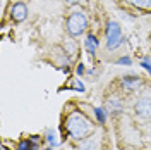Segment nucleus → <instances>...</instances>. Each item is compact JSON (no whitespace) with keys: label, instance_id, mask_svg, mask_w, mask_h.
<instances>
[{"label":"nucleus","instance_id":"4468645a","mask_svg":"<svg viewBox=\"0 0 151 150\" xmlns=\"http://www.w3.org/2000/svg\"><path fill=\"white\" fill-rule=\"evenodd\" d=\"M144 66H146V67H148V69H150V71H151V64H148L146 60H144Z\"/></svg>","mask_w":151,"mask_h":150},{"label":"nucleus","instance_id":"f03ea898","mask_svg":"<svg viewBox=\"0 0 151 150\" xmlns=\"http://www.w3.org/2000/svg\"><path fill=\"white\" fill-rule=\"evenodd\" d=\"M88 28V19L83 12H74L67 19V31L72 36H79L84 29Z\"/></svg>","mask_w":151,"mask_h":150},{"label":"nucleus","instance_id":"f257e3e1","mask_svg":"<svg viewBox=\"0 0 151 150\" xmlns=\"http://www.w3.org/2000/svg\"><path fill=\"white\" fill-rule=\"evenodd\" d=\"M65 126H67L69 135H70L72 138H76V140H84L86 136L93 131L91 121H89L86 116H83V114H79V112L70 114V116L67 117Z\"/></svg>","mask_w":151,"mask_h":150},{"label":"nucleus","instance_id":"6e6552de","mask_svg":"<svg viewBox=\"0 0 151 150\" xmlns=\"http://www.w3.org/2000/svg\"><path fill=\"white\" fill-rule=\"evenodd\" d=\"M131 2L141 9H151V0H131Z\"/></svg>","mask_w":151,"mask_h":150},{"label":"nucleus","instance_id":"39448f33","mask_svg":"<svg viewBox=\"0 0 151 150\" xmlns=\"http://www.w3.org/2000/svg\"><path fill=\"white\" fill-rule=\"evenodd\" d=\"M26 16H28V7H26V4L17 2V4L12 7V19L17 21V23H21V21L26 19Z\"/></svg>","mask_w":151,"mask_h":150},{"label":"nucleus","instance_id":"0eeeda50","mask_svg":"<svg viewBox=\"0 0 151 150\" xmlns=\"http://www.w3.org/2000/svg\"><path fill=\"white\" fill-rule=\"evenodd\" d=\"M84 45H86V50H88L89 54H94V50L98 48V40H96V36H94V35H89V36L86 38Z\"/></svg>","mask_w":151,"mask_h":150},{"label":"nucleus","instance_id":"9d476101","mask_svg":"<svg viewBox=\"0 0 151 150\" xmlns=\"http://www.w3.org/2000/svg\"><path fill=\"white\" fill-rule=\"evenodd\" d=\"M96 114H98V119H100V121H103V119H105V116H103V109H96Z\"/></svg>","mask_w":151,"mask_h":150},{"label":"nucleus","instance_id":"1a4fd4ad","mask_svg":"<svg viewBox=\"0 0 151 150\" xmlns=\"http://www.w3.org/2000/svg\"><path fill=\"white\" fill-rule=\"evenodd\" d=\"M124 81H125V86L127 88H137L139 86V79L137 78H125Z\"/></svg>","mask_w":151,"mask_h":150},{"label":"nucleus","instance_id":"7ed1b4c3","mask_svg":"<svg viewBox=\"0 0 151 150\" xmlns=\"http://www.w3.org/2000/svg\"><path fill=\"white\" fill-rule=\"evenodd\" d=\"M120 42H122V29L119 26V23L110 21L106 26V47L113 50L120 45Z\"/></svg>","mask_w":151,"mask_h":150},{"label":"nucleus","instance_id":"ddd939ff","mask_svg":"<svg viewBox=\"0 0 151 150\" xmlns=\"http://www.w3.org/2000/svg\"><path fill=\"white\" fill-rule=\"evenodd\" d=\"M67 4H77V2H79V0H65Z\"/></svg>","mask_w":151,"mask_h":150},{"label":"nucleus","instance_id":"423d86ee","mask_svg":"<svg viewBox=\"0 0 151 150\" xmlns=\"http://www.w3.org/2000/svg\"><path fill=\"white\" fill-rule=\"evenodd\" d=\"M98 138H84V140H81V145H79V149L81 150H98Z\"/></svg>","mask_w":151,"mask_h":150},{"label":"nucleus","instance_id":"9b49d317","mask_svg":"<svg viewBox=\"0 0 151 150\" xmlns=\"http://www.w3.org/2000/svg\"><path fill=\"white\" fill-rule=\"evenodd\" d=\"M48 141H50V143H53V145H57L55 135H52V133H48Z\"/></svg>","mask_w":151,"mask_h":150},{"label":"nucleus","instance_id":"f8f14e48","mask_svg":"<svg viewBox=\"0 0 151 150\" xmlns=\"http://www.w3.org/2000/svg\"><path fill=\"white\" fill-rule=\"evenodd\" d=\"M129 62H131L129 59H120V60H119V64H129Z\"/></svg>","mask_w":151,"mask_h":150},{"label":"nucleus","instance_id":"20e7f679","mask_svg":"<svg viewBox=\"0 0 151 150\" xmlns=\"http://www.w3.org/2000/svg\"><path fill=\"white\" fill-rule=\"evenodd\" d=\"M136 112L141 117H151V97H141L136 102Z\"/></svg>","mask_w":151,"mask_h":150}]
</instances>
